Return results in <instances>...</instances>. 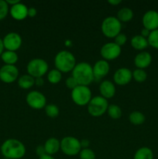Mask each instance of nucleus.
<instances>
[{"label": "nucleus", "instance_id": "obj_40", "mask_svg": "<svg viewBox=\"0 0 158 159\" xmlns=\"http://www.w3.org/2000/svg\"><path fill=\"white\" fill-rule=\"evenodd\" d=\"M122 2L121 0H108V3H109L112 6H117V5L120 4Z\"/></svg>", "mask_w": 158, "mask_h": 159}, {"label": "nucleus", "instance_id": "obj_1", "mask_svg": "<svg viewBox=\"0 0 158 159\" xmlns=\"http://www.w3.org/2000/svg\"><path fill=\"white\" fill-rule=\"evenodd\" d=\"M0 149L2 155L7 159H20L26 154V147L23 143L14 138L6 140Z\"/></svg>", "mask_w": 158, "mask_h": 159}, {"label": "nucleus", "instance_id": "obj_21", "mask_svg": "<svg viewBox=\"0 0 158 159\" xmlns=\"http://www.w3.org/2000/svg\"><path fill=\"white\" fill-rule=\"evenodd\" d=\"M18 85L23 89H29L35 85V79L29 75H23L18 79Z\"/></svg>", "mask_w": 158, "mask_h": 159}, {"label": "nucleus", "instance_id": "obj_19", "mask_svg": "<svg viewBox=\"0 0 158 159\" xmlns=\"http://www.w3.org/2000/svg\"><path fill=\"white\" fill-rule=\"evenodd\" d=\"M46 155H53L60 150V141L55 138H50L43 144Z\"/></svg>", "mask_w": 158, "mask_h": 159}, {"label": "nucleus", "instance_id": "obj_3", "mask_svg": "<svg viewBox=\"0 0 158 159\" xmlns=\"http://www.w3.org/2000/svg\"><path fill=\"white\" fill-rule=\"evenodd\" d=\"M56 69L60 72L72 71L76 65V59L74 54L68 51H60L56 54L54 58Z\"/></svg>", "mask_w": 158, "mask_h": 159}, {"label": "nucleus", "instance_id": "obj_14", "mask_svg": "<svg viewBox=\"0 0 158 159\" xmlns=\"http://www.w3.org/2000/svg\"><path fill=\"white\" fill-rule=\"evenodd\" d=\"M133 79V72L127 68H119L113 75V81L119 85H127Z\"/></svg>", "mask_w": 158, "mask_h": 159}, {"label": "nucleus", "instance_id": "obj_35", "mask_svg": "<svg viewBox=\"0 0 158 159\" xmlns=\"http://www.w3.org/2000/svg\"><path fill=\"white\" fill-rule=\"evenodd\" d=\"M36 154H37V155L39 156V158L41 156H43V155H46V151H45V148H44V146L43 145H38L37 148H36Z\"/></svg>", "mask_w": 158, "mask_h": 159}, {"label": "nucleus", "instance_id": "obj_5", "mask_svg": "<svg viewBox=\"0 0 158 159\" xmlns=\"http://www.w3.org/2000/svg\"><path fill=\"white\" fill-rule=\"evenodd\" d=\"M108 107V102L106 99L102 96H96L91 98L88 104V112L91 116L98 117L106 113Z\"/></svg>", "mask_w": 158, "mask_h": 159}, {"label": "nucleus", "instance_id": "obj_23", "mask_svg": "<svg viewBox=\"0 0 158 159\" xmlns=\"http://www.w3.org/2000/svg\"><path fill=\"white\" fill-rule=\"evenodd\" d=\"M133 18V12L131 9L128 7H123L117 12V19L122 23H126L130 21Z\"/></svg>", "mask_w": 158, "mask_h": 159}, {"label": "nucleus", "instance_id": "obj_36", "mask_svg": "<svg viewBox=\"0 0 158 159\" xmlns=\"http://www.w3.org/2000/svg\"><path fill=\"white\" fill-rule=\"evenodd\" d=\"M37 13V10L36 8H34V7L28 8V16L34 17V16H36Z\"/></svg>", "mask_w": 158, "mask_h": 159}, {"label": "nucleus", "instance_id": "obj_20", "mask_svg": "<svg viewBox=\"0 0 158 159\" xmlns=\"http://www.w3.org/2000/svg\"><path fill=\"white\" fill-rule=\"evenodd\" d=\"M130 43H131V46L133 47L134 49L140 51H143V50L146 49V48L149 46L147 39L142 37L140 34L133 36V37H132L131 40H130Z\"/></svg>", "mask_w": 158, "mask_h": 159}, {"label": "nucleus", "instance_id": "obj_39", "mask_svg": "<svg viewBox=\"0 0 158 159\" xmlns=\"http://www.w3.org/2000/svg\"><path fill=\"white\" fill-rule=\"evenodd\" d=\"M43 84H44V81H43V78H37V79H35V85H37V86H42Z\"/></svg>", "mask_w": 158, "mask_h": 159}, {"label": "nucleus", "instance_id": "obj_25", "mask_svg": "<svg viewBox=\"0 0 158 159\" xmlns=\"http://www.w3.org/2000/svg\"><path fill=\"white\" fill-rule=\"evenodd\" d=\"M129 120L130 123L133 125L139 126L141 125L145 121L146 117L143 113L139 111H133L129 114Z\"/></svg>", "mask_w": 158, "mask_h": 159}, {"label": "nucleus", "instance_id": "obj_8", "mask_svg": "<svg viewBox=\"0 0 158 159\" xmlns=\"http://www.w3.org/2000/svg\"><path fill=\"white\" fill-rule=\"evenodd\" d=\"M60 150L68 156L79 155L81 150L80 141L72 136L64 137L60 141Z\"/></svg>", "mask_w": 158, "mask_h": 159}, {"label": "nucleus", "instance_id": "obj_41", "mask_svg": "<svg viewBox=\"0 0 158 159\" xmlns=\"http://www.w3.org/2000/svg\"><path fill=\"white\" fill-rule=\"evenodd\" d=\"M20 0H7V1H6V2H7V4L9 5H11V6H14V5H15V4H17V3H19L20 2Z\"/></svg>", "mask_w": 158, "mask_h": 159}, {"label": "nucleus", "instance_id": "obj_34", "mask_svg": "<svg viewBox=\"0 0 158 159\" xmlns=\"http://www.w3.org/2000/svg\"><path fill=\"white\" fill-rule=\"evenodd\" d=\"M65 85H67V87H68V89L73 90L74 88H76V87L78 85V84H77V81H76L72 76H71V77H68V79H66V81H65Z\"/></svg>", "mask_w": 158, "mask_h": 159}, {"label": "nucleus", "instance_id": "obj_9", "mask_svg": "<svg viewBox=\"0 0 158 159\" xmlns=\"http://www.w3.org/2000/svg\"><path fill=\"white\" fill-rule=\"evenodd\" d=\"M26 102L28 106L34 110H41L46 106V99L40 91L33 90L26 95Z\"/></svg>", "mask_w": 158, "mask_h": 159}, {"label": "nucleus", "instance_id": "obj_24", "mask_svg": "<svg viewBox=\"0 0 158 159\" xmlns=\"http://www.w3.org/2000/svg\"><path fill=\"white\" fill-rule=\"evenodd\" d=\"M133 159H153V153L148 147H142L134 154Z\"/></svg>", "mask_w": 158, "mask_h": 159}, {"label": "nucleus", "instance_id": "obj_17", "mask_svg": "<svg viewBox=\"0 0 158 159\" xmlns=\"http://www.w3.org/2000/svg\"><path fill=\"white\" fill-rule=\"evenodd\" d=\"M152 62V56L147 51H140L136 55L134 58V64L139 69H144L150 66Z\"/></svg>", "mask_w": 158, "mask_h": 159}, {"label": "nucleus", "instance_id": "obj_12", "mask_svg": "<svg viewBox=\"0 0 158 159\" xmlns=\"http://www.w3.org/2000/svg\"><path fill=\"white\" fill-rule=\"evenodd\" d=\"M4 48L6 51H16L23 43L21 36L15 32H11L6 34L2 39Z\"/></svg>", "mask_w": 158, "mask_h": 159}, {"label": "nucleus", "instance_id": "obj_22", "mask_svg": "<svg viewBox=\"0 0 158 159\" xmlns=\"http://www.w3.org/2000/svg\"><path fill=\"white\" fill-rule=\"evenodd\" d=\"M1 58L5 65H15V64L18 61V54L15 51H5L2 54Z\"/></svg>", "mask_w": 158, "mask_h": 159}, {"label": "nucleus", "instance_id": "obj_31", "mask_svg": "<svg viewBox=\"0 0 158 159\" xmlns=\"http://www.w3.org/2000/svg\"><path fill=\"white\" fill-rule=\"evenodd\" d=\"M80 159H95L96 156L94 152L90 148H83L79 153Z\"/></svg>", "mask_w": 158, "mask_h": 159}, {"label": "nucleus", "instance_id": "obj_18", "mask_svg": "<svg viewBox=\"0 0 158 159\" xmlns=\"http://www.w3.org/2000/svg\"><path fill=\"white\" fill-rule=\"evenodd\" d=\"M99 91H100L101 96L105 99H111L115 96L116 92V86L114 84L109 80L102 81L99 85Z\"/></svg>", "mask_w": 158, "mask_h": 159}, {"label": "nucleus", "instance_id": "obj_16", "mask_svg": "<svg viewBox=\"0 0 158 159\" xmlns=\"http://www.w3.org/2000/svg\"><path fill=\"white\" fill-rule=\"evenodd\" d=\"M10 15L14 20H23L28 16V7L25 4L20 2L17 4L11 6L9 9Z\"/></svg>", "mask_w": 158, "mask_h": 159}, {"label": "nucleus", "instance_id": "obj_38", "mask_svg": "<svg viewBox=\"0 0 158 159\" xmlns=\"http://www.w3.org/2000/svg\"><path fill=\"white\" fill-rule=\"evenodd\" d=\"M150 32H151V31L148 30L146 29V28H143V29L142 30H141V34H140V35L142 36V37H145V38H147H147H148L149 35H150Z\"/></svg>", "mask_w": 158, "mask_h": 159}, {"label": "nucleus", "instance_id": "obj_30", "mask_svg": "<svg viewBox=\"0 0 158 159\" xmlns=\"http://www.w3.org/2000/svg\"><path fill=\"white\" fill-rule=\"evenodd\" d=\"M147 40H148V43L150 46L158 49V29L150 32Z\"/></svg>", "mask_w": 158, "mask_h": 159}, {"label": "nucleus", "instance_id": "obj_43", "mask_svg": "<svg viewBox=\"0 0 158 159\" xmlns=\"http://www.w3.org/2000/svg\"><path fill=\"white\" fill-rule=\"evenodd\" d=\"M39 159H55L54 158V157L52 156V155H43V156H41V157H40V158H39Z\"/></svg>", "mask_w": 158, "mask_h": 159}, {"label": "nucleus", "instance_id": "obj_10", "mask_svg": "<svg viewBox=\"0 0 158 159\" xmlns=\"http://www.w3.org/2000/svg\"><path fill=\"white\" fill-rule=\"evenodd\" d=\"M122 50L121 47L118 46L114 42H108L101 48L100 54L102 58L105 61L115 60L119 57Z\"/></svg>", "mask_w": 158, "mask_h": 159}, {"label": "nucleus", "instance_id": "obj_29", "mask_svg": "<svg viewBox=\"0 0 158 159\" xmlns=\"http://www.w3.org/2000/svg\"><path fill=\"white\" fill-rule=\"evenodd\" d=\"M133 79L136 82H143L147 80V73L144 69H139V68H136L133 71Z\"/></svg>", "mask_w": 158, "mask_h": 159}, {"label": "nucleus", "instance_id": "obj_32", "mask_svg": "<svg viewBox=\"0 0 158 159\" xmlns=\"http://www.w3.org/2000/svg\"><path fill=\"white\" fill-rule=\"evenodd\" d=\"M9 5L5 0H0V21L4 20L9 13Z\"/></svg>", "mask_w": 158, "mask_h": 159}, {"label": "nucleus", "instance_id": "obj_11", "mask_svg": "<svg viewBox=\"0 0 158 159\" xmlns=\"http://www.w3.org/2000/svg\"><path fill=\"white\" fill-rule=\"evenodd\" d=\"M19 70L15 65H4L0 68V80L6 84H10L17 80Z\"/></svg>", "mask_w": 158, "mask_h": 159}, {"label": "nucleus", "instance_id": "obj_2", "mask_svg": "<svg viewBox=\"0 0 158 159\" xmlns=\"http://www.w3.org/2000/svg\"><path fill=\"white\" fill-rule=\"evenodd\" d=\"M71 76L77 81L78 85L85 86H88L94 80L92 66L85 61L76 64Z\"/></svg>", "mask_w": 158, "mask_h": 159}, {"label": "nucleus", "instance_id": "obj_15", "mask_svg": "<svg viewBox=\"0 0 158 159\" xmlns=\"http://www.w3.org/2000/svg\"><path fill=\"white\" fill-rule=\"evenodd\" d=\"M92 68L94 80L95 79L100 80L108 74L110 70V65L107 61L101 59L94 63V65L92 66Z\"/></svg>", "mask_w": 158, "mask_h": 159}, {"label": "nucleus", "instance_id": "obj_26", "mask_svg": "<svg viewBox=\"0 0 158 159\" xmlns=\"http://www.w3.org/2000/svg\"><path fill=\"white\" fill-rule=\"evenodd\" d=\"M106 113L113 120L119 119L122 115V109L120 108L119 106L116 105V104H110V105H108Z\"/></svg>", "mask_w": 158, "mask_h": 159}, {"label": "nucleus", "instance_id": "obj_27", "mask_svg": "<svg viewBox=\"0 0 158 159\" xmlns=\"http://www.w3.org/2000/svg\"><path fill=\"white\" fill-rule=\"evenodd\" d=\"M62 79V73L59 70L54 69L50 70L47 74V79L51 84H57L60 82Z\"/></svg>", "mask_w": 158, "mask_h": 159}, {"label": "nucleus", "instance_id": "obj_7", "mask_svg": "<svg viewBox=\"0 0 158 159\" xmlns=\"http://www.w3.org/2000/svg\"><path fill=\"white\" fill-rule=\"evenodd\" d=\"M71 99L77 106L83 107L88 105L91 99V90L88 86L78 85L71 90Z\"/></svg>", "mask_w": 158, "mask_h": 159}, {"label": "nucleus", "instance_id": "obj_6", "mask_svg": "<svg viewBox=\"0 0 158 159\" xmlns=\"http://www.w3.org/2000/svg\"><path fill=\"white\" fill-rule=\"evenodd\" d=\"M49 68L47 62L42 58H34L29 61L26 66L27 74L34 79L42 78L46 74Z\"/></svg>", "mask_w": 158, "mask_h": 159}, {"label": "nucleus", "instance_id": "obj_28", "mask_svg": "<svg viewBox=\"0 0 158 159\" xmlns=\"http://www.w3.org/2000/svg\"><path fill=\"white\" fill-rule=\"evenodd\" d=\"M44 109L46 115L50 118L57 117L59 115V113H60V110H59L58 107L54 103L46 104Z\"/></svg>", "mask_w": 158, "mask_h": 159}, {"label": "nucleus", "instance_id": "obj_4", "mask_svg": "<svg viewBox=\"0 0 158 159\" xmlns=\"http://www.w3.org/2000/svg\"><path fill=\"white\" fill-rule=\"evenodd\" d=\"M122 23L116 16H108L105 18L101 25L102 34L108 38H115L121 33Z\"/></svg>", "mask_w": 158, "mask_h": 159}, {"label": "nucleus", "instance_id": "obj_37", "mask_svg": "<svg viewBox=\"0 0 158 159\" xmlns=\"http://www.w3.org/2000/svg\"><path fill=\"white\" fill-rule=\"evenodd\" d=\"M81 146V149L83 148H88V146L90 144V141L88 139H83L80 141Z\"/></svg>", "mask_w": 158, "mask_h": 159}, {"label": "nucleus", "instance_id": "obj_13", "mask_svg": "<svg viewBox=\"0 0 158 159\" xmlns=\"http://www.w3.org/2000/svg\"><path fill=\"white\" fill-rule=\"evenodd\" d=\"M143 28L153 31L158 29V12L156 10H148L144 13L142 19Z\"/></svg>", "mask_w": 158, "mask_h": 159}, {"label": "nucleus", "instance_id": "obj_42", "mask_svg": "<svg viewBox=\"0 0 158 159\" xmlns=\"http://www.w3.org/2000/svg\"><path fill=\"white\" fill-rule=\"evenodd\" d=\"M4 45H3V41L1 38H0V56L2 55V54L4 51Z\"/></svg>", "mask_w": 158, "mask_h": 159}, {"label": "nucleus", "instance_id": "obj_33", "mask_svg": "<svg viewBox=\"0 0 158 159\" xmlns=\"http://www.w3.org/2000/svg\"><path fill=\"white\" fill-rule=\"evenodd\" d=\"M115 41L114 43H116L118 46L122 47L126 43L127 41V37L125 34H122V33H120V34H118L116 37H115Z\"/></svg>", "mask_w": 158, "mask_h": 159}]
</instances>
